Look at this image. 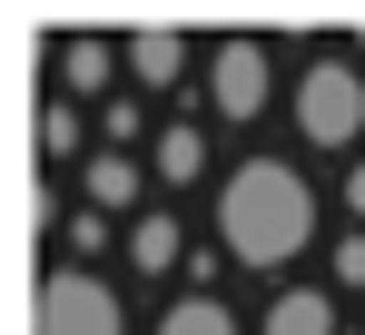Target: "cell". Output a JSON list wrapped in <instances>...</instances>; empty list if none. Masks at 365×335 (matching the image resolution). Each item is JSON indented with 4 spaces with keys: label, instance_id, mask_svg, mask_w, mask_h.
<instances>
[{
    "label": "cell",
    "instance_id": "obj_11",
    "mask_svg": "<svg viewBox=\"0 0 365 335\" xmlns=\"http://www.w3.org/2000/svg\"><path fill=\"white\" fill-rule=\"evenodd\" d=\"M109 69H119L109 40H69V50H60V79H69V89H109Z\"/></svg>",
    "mask_w": 365,
    "mask_h": 335
},
{
    "label": "cell",
    "instance_id": "obj_2",
    "mask_svg": "<svg viewBox=\"0 0 365 335\" xmlns=\"http://www.w3.org/2000/svg\"><path fill=\"white\" fill-rule=\"evenodd\" d=\"M297 128H306V148H356V128H365L356 59H306L297 69Z\"/></svg>",
    "mask_w": 365,
    "mask_h": 335
},
{
    "label": "cell",
    "instance_id": "obj_14",
    "mask_svg": "<svg viewBox=\"0 0 365 335\" xmlns=\"http://www.w3.org/2000/svg\"><path fill=\"white\" fill-rule=\"evenodd\" d=\"M346 207H356V217H365V168H346Z\"/></svg>",
    "mask_w": 365,
    "mask_h": 335
},
{
    "label": "cell",
    "instance_id": "obj_5",
    "mask_svg": "<svg viewBox=\"0 0 365 335\" xmlns=\"http://www.w3.org/2000/svg\"><path fill=\"white\" fill-rule=\"evenodd\" d=\"M128 79L138 89H178L187 79V30H138L128 40Z\"/></svg>",
    "mask_w": 365,
    "mask_h": 335
},
{
    "label": "cell",
    "instance_id": "obj_3",
    "mask_svg": "<svg viewBox=\"0 0 365 335\" xmlns=\"http://www.w3.org/2000/svg\"><path fill=\"white\" fill-rule=\"evenodd\" d=\"M40 335H128V316L89 267H50L40 277Z\"/></svg>",
    "mask_w": 365,
    "mask_h": 335
},
{
    "label": "cell",
    "instance_id": "obj_7",
    "mask_svg": "<svg viewBox=\"0 0 365 335\" xmlns=\"http://www.w3.org/2000/svg\"><path fill=\"white\" fill-rule=\"evenodd\" d=\"M128 267H138V277H168V267H178V217H138L128 227Z\"/></svg>",
    "mask_w": 365,
    "mask_h": 335
},
{
    "label": "cell",
    "instance_id": "obj_10",
    "mask_svg": "<svg viewBox=\"0 0 365 335\" xmlns=\"http://www.w3.org/2000/svg\"><path fill=\"white\" fill-rule=\"evenodd\" d=\"M158 335H237V316H227L217 296H187V306H168V316H158Z\"/></svg>",
    "mask_w": 365,
    "mask_h": 335
},
{
    "label": "cell",
    "instance_id": "obj_13",
    "mask_svg": "<svg viewBox=\"0 0 365 335\" xmlns=\"http://www.w3.org/2000/svg\"><path fill=\"white\" fill-rule=\"evenodd\" d=\"M336 286H365V237H346V247H336Z\"/></svg>",
    "mask_w": 365,
    "mask_h": 335
},
{
    "label": "cell",
    "instance_id": "obj_6",
    "mask_svg": "<svg viewBox=\"0 0 365 335\" xmlns=\"http://www.w3.org/2000/svg\"><path fill=\"white\" fill-rule=\"evenodd\" d=\"M267 335H336V296L326 286H287L267 306Z\"/></svg>",
    "mask_w": 365,
    "mask_h": 335
},
{
    "label": "cell",
    "instance_id": "obj_4",
    "mask_svg": "<svg viewBox=\"0 0 365 335\" xmlns=\"http://www.w3.org/2000/svg\"><path fill=\"white\" fill-rule=\"evenodd\" d=\"M207 89H217V109H227V118H257V109H267V89H277V79H267V50H257V40H227V50L207 59Z\"/></svg>",
    "mask_w": 365,
    "mask_h": 335
},
{
    "label": "cell",
    "instance_id": "obj_1",
    "mask_svg": "<svg viewBox=\"0 0 365 335\" xmlns=\"http://www.w3.org/2000/svg\"><path fill=\"white\" fill-rule=\"evenodd\" d=\"M217 237H227L237 267H287V257H306V237H316V187L287 158H247L217 187Z\"/></svg>",
    "mask_w": 365,
    "mask_h": 335
},
{
    "label": "cell",
    "instance_id": "obj_9",
    "mask_svg": "<svg viewBox=\"0 0 365 335\" xmlns=\"http://www.w3.org/2000/svg\"><path fill=\"white\" fill-rule=\"evenodd\" d=\"M197 168H207V138H197V128H158V177H168V187H187Z\"/></svg>",
    "mask_w": 365,
    "mask_h": 335
},
{
    "label": "cell",
    "instance_id": "obj_8",
    "mask_svg": "<svg viewBox=\"0 0 365 335\" xmlns=\"http://www.w3.org/2000/svg\"><path fill=\"white\" fill-rule=\"evenodd\" d=\"M79 187H89V207L109 217V207H128V197H138V168H128V158H89V177H79Z\"/></svg>",
    "mask_w": 365,
    "mask_h": 335
},
{
    "label": "cell",
    "instance_id": "obj_12",
    "mask_svg": "<svg viewBox=\"0 0 365 335\" xmlns=\"http://www.w3.org/2000/svg\"><path fill=\"white\" fill-rule=\"evenodd\" d=\"M40 148L69 158V148H79V109H40Z\"/></svg>",
    "mask_w": 365,
    "mask_h": 335
}]
</instances>
